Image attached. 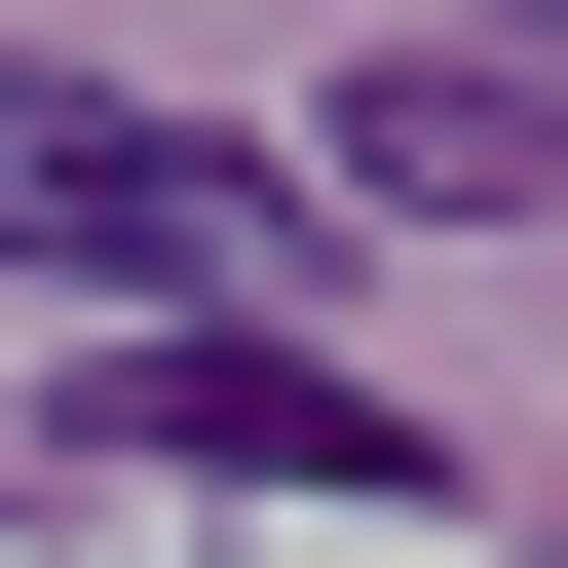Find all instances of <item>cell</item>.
<instances>
[{"label": "cell", "mask_w": 568, "mask_h": 568, "mask_svg": "<svg viewBox=\"0 0 568 568\" xmlns=\"http://www.w3.org/2000/svg\"><path fill=\"white\" fill-rule=\"evenodd\" d=\"M530 77H568V39H530Z\"/></svg>", "instance_id": "4"}, {"label": "cell", "mask_w": 568, "mask_h": 568, "mask_svg": "<svg viewBox=\"0 0 568 568\" xmlns=\"http://www.w3.org/2000/svg\"><path fill=\"white\" fill-rule=\"evenodd\" d=\"M342 190H379V227H530V190H568V77L417 39V77H342Z\"/></svg>", "instance_id": "3"}, {"label": "cell", "mask_w": 568, "mask_h": 568, "mask_svg": "<svg viewBox=\"0 0 568 568\" xmlns=\"http://www.w3.org/2000/svg\"><path fill=\"white\" fill-rule=\"evenodd\" d=\"M0 265H114V304H227V342H265L304 190H265V152H190V114H114V77H0Z\"/></svg>", "instance_id": "1"}, {"label": "cell", "mask_w": 568, "mask_h": 568, "mask_svg": "<svg viewBox=\"0 0 568 568\" xmlns=\"http://www.w3.org/2000/svg\"><path fill=\"white\" fill-rule=\"evenodd\" d=\"M114 455H227V493H417V417H379V379L227 342V304H152V342H114Z\"/></svg>", "instance_id": "2"}]
</instances>
